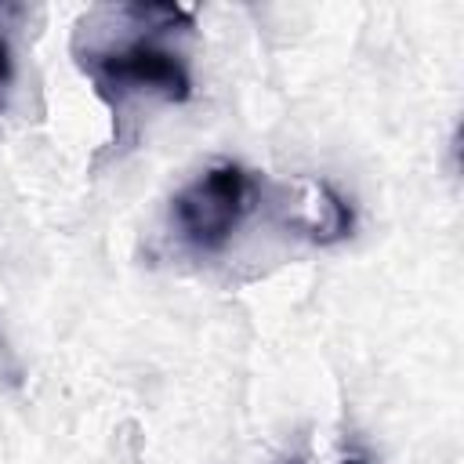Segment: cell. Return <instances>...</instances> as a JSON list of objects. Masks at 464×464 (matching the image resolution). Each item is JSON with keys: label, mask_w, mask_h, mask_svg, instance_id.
I'll use <instances>...</instances> for the list:
<instances>
[{"label": "cell", "mask_w": 464, "mask_h": 464, "mask_svg": "<svg viewBox=\"0 0 464 464\" xmlns=\"http://www.w3.org/2000/svg\"><path fill=\"white\" fill-rule=\"evenodd\" d=\"M337 464H366L362 457H348V460H337Z\"/></svg>", "instance_id": "cell-5"}, {"label": "cell", "mask_w": 464, "mask_h": 464, "mask_svg": "<svg viewBox=\"0 0 464 464\" xmlns=\"http://www.w3.org/2000/svg\"><path fill=\"white\" fill-rule=\"evenodd\" d=\"M11 83H14V47H11L7 33L0 29V102H4Z\"/></svg>", "instance_id": "cell-4"}, {"label": "cell", "mask_w": 464, "mask_h": 464, "mask_svg": "<svg viewBox=\"0 0 464 464\" xmlns=\"http://www.w3.org/2000/svg\"><path fill=\"white\" fill-rule=\"evenodd\" d=\"M261 199V181L236 160H218L185 181L170 199V225L196 254H218L250 218Z\"/></svg>", "instance_id": "cell-2"}, {"label": "cell", "mask_w": 464, "mask_h": 464, "mask_svg": "<svg viewBox=\"0 0 464 464\" xmlns=\"http://www.w3.org/2000/svg\"><path fill=\"white\" fill-rule=\"evenodd\" d=\"M109 25L91 36L80 51L83 72L94 80L98 94L112 105L127 98L185 102L192 94V72L170 36L192 29V11L174 4H123L102 11Z\"/></svg>", "instance_id": "cell-1"}, {"label": "cell", "mask_w": 464, "mask_h": 464, "mask_svg": "<svg viewBox=\"0 0 464 464\" xmlns=\"http://www.w3.org/2000/svg\"><path fill=\"white\" fill-rule=\"evenodd\" d=\"M286 225L312 243H337L352 232V207L326 181L304 178L286 203Z\"/></svg>", "instance_id": "cell-3"}]
</instances>
